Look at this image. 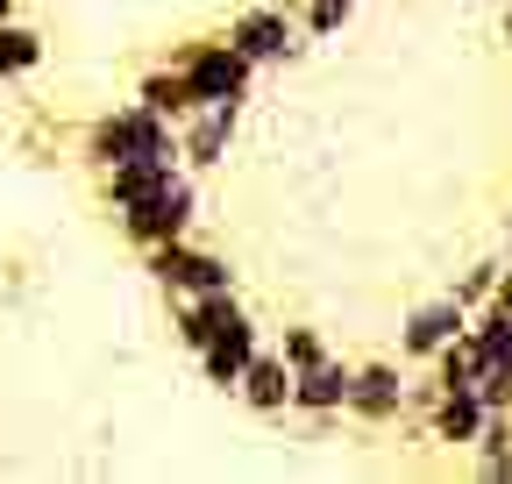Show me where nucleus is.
<instances>
[{
	"label": "nucleus",
	"mask_w": 512,
	"mask_h": 484,
	"mask_svg": "<svg viewBox=\"0 0 512 484\" xmlns=\"http://www.w3.org/2000/svg\"><path fill=\"white\" fill-rule=\"evenodd\" d=\"M86 164L93 171H114V164H143V157H178V121L150 114L143 100H128L114 114H100L93 129H86Z\"/></svg>",
	"instance_id": "1"
},
{
	"label": "nucleus",
	"mask_w": 512,
	"mask_h": 484,
	"mask_svg": "<svg viewBox=\"0 0 512 484\" xmlns=\"http://www.w3.org/2000/svg\"><path fill=\"white\" fill-rule=\"evenodd\" d=\"M192 214H200V186H192V171L178 164L164 186L136 207H121V235L136 242V250H150V242H171V235H192Z\"/></svg>",
	"instance_id": "2"
},
{
	"label": "nucleus",
	"mask_w": 512,
	"mask_h": 484,
	"mask_svg": "<svg viewBox=\"0 0 512 484\" xmlns=\"http://www.w3.org/2000/svg\"><path fill=\"white\" fill-rule=\"evenodd\" d=\"M178 72H185V93H192V107H207V100H228V107H242L249 100V86H256V65L221 36V43H192V50H178Z\"/></svg>",
	"instance_id": "3"
},
{
	"label": "nucleus",
	"mask_w": 512,
	"mask_h": 484,
	"mask_svg": "<svg viewBox=\"0 0 512 484\" xmlns=\"http://www.w3.org/2000/svg\"><path fill=\"white\" fill-rule=\"evenodd\" d=\"M150 278L164 285V292H185V299H200V292H235V271H228V257H214V250H200V242H185V235H171V242H150Z\"/></svg>",
	"instance_id": "4"
},
{
	"label": "nucleus",
	"mask_w": 512,
	"mask_h": 484,
	"mask_svg": "<svg viewBox=\"0 0 512 484\" xmlns=\"http://www.w3.org/2000/svg\"><path fill=\"white\" fill-rule=\"evenodd\" d=\"M342 413L363 420V428H392V420L406 413V371H399V363H349Z\"/></svg>",
	"instance_id": "5"
},
{
	"label": "nucleus",
	"mask_w": 512,
	"mask_h": 484,
	"mask_svg": "<svg viewBox=\"0 0 512 484\" xmlns=\"http://www.w3.org/2000/svg\"><path fill=\"white\" fill-rule=\"evenodd\" d=\"M235 114H242V107H228V100H207V107L178 114V164H185V171H214V164H228Z\"/></svg>",
	"instance_id": "6"
},
{
	"label": "nucleus",
	"mask_w": 512,
	"mask_h": 484,
	"mask_svg": "<svg viewBox=\"0 0 512 484\" xmlns=\"http://www.w3.org/2000/svg\"><path fill=\"white\" fill-rule=\"evenodd\" d=\"M228 43L249 57L256 72H264V65H285V57H299V22H292L285 8H242V15L228 22Z\"/></svg>",
	"instance_id": "7"
},
{
	"label": "nucleus",
	"mask_w": 512,
	"mask_h": 484,
	"mask_svg": "<svg viewBox=\"0 0 512 484\" xmlns=\"http://www.w3.org/2000/svg\"><path fill=\"white\" fill-rule=\"evenodd\" d=\"M463 321H470V314H463V299H456V292L427 299V307H413L406 328H399V356H406V363H427L448 335H463Z\"/></svg>",
	"instance_id": "8"
},
{
	"label": "nucleus",
	"mask_w": 512,
	"mask_h": 484,
	"mask_svg": "<svg viewBox=\"0 0 512 484\" xmlns=\"http://www.w3.org/2000/svg\"><path fill=\"white\" fill-rule=\"evenodd\" d=\"M256 321L249 314H235V321H221L207 342H200V371H207V385H221V392H235V378H242V363L256 356Z\"/></svg>",
	"instance_id": "9"
},
{
	"label": "nucleus",
	"mask_w": 512,
	"mask_h": 484,
	"mask_svg": "<svg viewBox=\"0 0 512 484\" xmlns=\"http://www.w3.org/2000/svg\"><path fill=\"white\" fill-rule=\"evenodd\" d=\"M342 399H349V363L342 356H320V363H306V371H292V413L335 420Z\"/></svg>",
	"instance_id": "10"
},
{
	"label": "nucleus",
	"mask_w": 512,
	"mask_h": 484,
	"mask_svg": "<svg viewBox=\"0 0 512 484\" xmlns=\"http://www.w3.org/2000/svg\"><path fill=\"white\" fill-rule=\"evenodd\" d=\"M235 392H242V399H249L256 413H292V371H285V356L256 342V356L242 363V378H235Z\"/></svg>",
	"instance_id": "11"
},
{
	"label": "nucleus",
	"mask_w": 512,
	"mask_h": 484,
	"mask_svg": "<svg viewBox=\"0 0 512 484\" xmlns=\"http://www.w3.org/2000/svg\"><path fill=\"white\" fill-rule=\"evenodd\" d=\"M427 420H434V442L470 449V442H477V428H484V399H477L470 385H441V392H434V406H427Z\"/></svg>",
	"instance_id": "12"
},
{
	"label": "nucleus",
	"mask_w": 512,
	"mask_h": 484,
	"mask_svg": "<svg viewBox=\"0 0 512 484\" xmlns=\"http://www.w3.org/2000/svg\"><path fill=\"white\" fill-rule=\"evenodd\" d=\"M178 171V157H143V164H114V171H100V193H107V207L121 214V207H136V200H150L164 178Z\"/></svg>",
	"instance_id": "13"
},
{
	"label": "nucleus",
	"mask_w": 512,
	"mask_h": 484,
	"mask_svg": "<svg viewBox=\"0 0 512 484\" xmlns=\"http://www.w3.org/2000/svg\"><path fill=\"white\" fill-rule=\"evenodd\" d=\"M470 456H477V477L512 484V413H484V428H477Z\"/></svg>",
	"instance_id": "14"
},
{
	"label": "nucleus",
	"mask_w": 512,
	"mask_h": 484,
	"mask_svg": "<svg viewBox=\"0 0 512 484\" xmlns=\"http://www.w3.org/2000/svg\"><path fill=\"white\" fill-rule=\"evenodd\" d=\"M36 65H43V36L8 15V22H0V79H29Z\"/></svg>",
	"instance_id": "15"
},
{
	"label": "nucleus",
	"mask_w": 512,
	"mask_h": 484,
	"mask_svg": "<svg viewBox=\"0 0 512 484\" xmlns=\"http://www.w3.org/2000/svg\"><path fill=\"white\" fill-rule=\"evenodd\" d=\"M136 100L150 107V114H164V121H178V114H192V93H185V72L171 65V72H143V86H136Z\"/></svg>",
	"instance_id": "16"
},
{
	"label": "nucleus",
	"mask_w": 512,
	"mask_h": 484,
	"mask_svg": "<svg viewBox=\"0 0 512 484\" xmlns=\"http://www.w3.org/2000/svg\"><path fill=\"white\" fill-rule=\"evenodd\" d=\"M299 8H306V36H342L349 29V15H356V0H299Z\"/></svg>",
	"instance_id": "17"
},
{
	"label": "nucleus",
	"mask_w": 512,
	"mask_h": 484,
	"mask_svg": "<svg viewBox=\"0 0 512 484\" xmlns=\"http://www.w3.org/2000/svg\"><path fill=\"white\" fill-rule=\"evenodd\" d=\"M278 356H285V371H306V363H320V356H328V342H320V328H285Z\"/></svg>",
	"instance_id": "18"
},
{
	"label": "nucleus",
	"mask_w": 512,
	"mask_h": 484,
	"mask_svg": "<svg viewBox=\"0 0 512 484\" xmlns=\"http://www.w3.org/2000/svg\"><path fill=\"white\" fill-rule=\"evenodd\" d=\"M498 271H505V264H477V271H470V278L456 285V299H463V314H470V307H484V299L498 292Z\"/></svg>",
	"instance_id": "19"
},
{
	"label": "nucleus",
	"mask_w": 512,
	"mask_h": 484,
	"mask_svg": "<svg viewBox=\"0 0 512 484\" xmlns=\"http://www.w3.org/2000/svg\"><path fill=\"white\" fill-rule=\"evenodd\" d=\"M498 8H505V43H512V0H498Z\"/></svg>",
	"instance_id": "20"
},
{
	"label": "nucleus",
	"mask_w": 512,
	"mask_h": 484,
	"mask_svg": "<svg viewBox=\"0 0 512 484\" xmlns=\"http://www.w3.org/2000/svg\"><path fill=\"white\" fill-rule=\"evenodd\" d=\"M8 15H15V0H0V22H8Z\"/></svg>",
	"instance_id": "21"
},
{
	"label": "nucleus",
	"mask_w": 512,
	"mask_h": 484,
	"mask_svg": "<svg viewBox=\"0 0 512 484\" xmlns=\"http://www.w3.org/2000/svg\"><path fill=\"white\" fill-rule=\"evenodd\" d=\"M505 271H512V257H505Z\"/></svg>",
	"instance_id": "22"
}]
</instances>
